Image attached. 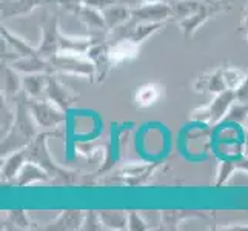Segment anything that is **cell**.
I'll list each match as a JSON object with an SVG mask.
<instances>
[{
  "label": "cell",
  "instance_id": "6da1fadb",
  "mask_svg": "<svg viewBox=\"0 0 248 231\" xmlns=\"http://www.w3.org/2000/svg\"><path fill=\"white\" fill-rule=\"evenodd\" d=\"M63 133L59 130H46L36 136L27 148H23L27 162H34L39 167L44 168L51 177V184L54 185H74L79 182L82 174L76 169H68L57 164L51 157V153L48 150V140L49 138H62Z\"/></svg>",
  "mask_w": 248,
  "mask_h": 231
},
{
  "label": "cell",
  "instance_id": "7a4b0ae2",
  "mask_svg": "<svg viewBox=\"0 0 248 231\" xmlns=\"http://www.w3.org/2000/svg\"><path fill=\"white\" fill-rule=\"evenodd\" d=\"M16 105V119L11 126V130L8 131L5 138H2V145H0V154L2 159L10 156L11 153H16L19 150L27 148L28 145L36 139V136L40 133L39 125L34 121L31 114V109L28 105V97L25 96L22 91L20 94L13 99Z\"/></svg>",
  "mask_w": 248,
  "mask_h": 231
},
{
  "label": "cell",
  "instance_id": "3957f363",
  "mask_svg": "<svg viewBox=\"0 0 248 231\" xmlns=\"http://www.w3.org/2000/svg\"><path fill=\"white\" fill-rule=\"evenodd\" d=\"M160 164L153 162V164H145V162H130L117 169L114 174L107 176V179L100 181L104 185H121V186H142L148 184L150 179L155 176Z\"/></svg>",
  "mask_w": 248,
  "mask_h": 231
},
{
  "label": "cell",
  "instance_id": "277c9868",
  "mask_svg": "<svg viewBox=\"0 0 248 231\" xmlns=\"http://www.w3.org/2000/svg\"><path fill=\"white\" fill-rule=\"evenodd\" d=\"M232 0H202L199 10L190 17H186L182 22H179V28H181L184 37L188 40L191 36H194L202 25L207 23L211 17L220 14L222 11H227L232 8Z\"/></svg>",
  "mask_w": 248,
  "mask_h": 231
},
{
  "label": "cell",
  "instance_id": "5b68a950",
  "mask_svg": "<svg viewBox=\"0 0 248 231\" xmlns=\"http://www.w3.org/2000/svg\"><path fill=\"white\" fill-rule=\"evenodd\" d=\"M53 66L54 74L65 76H79L94 80V65L87 54H68L57 53L51 59H48Z\"/></svg>",
  "mask_w": 248,
  "mask_h": 231
},
{
  "label": "cell",
  "instance_id": "8992f818",
  "mask_svg": "<svg viewBox=\"0 0 248 231\" xmlns=\"http://www.w3.org/2000/svg\"><path fill=\"white\" fill-rule=\"evenodd\" d=\"M28 105L31 109V114L37 125L44 130H57L59 126L66 122V111L59 108L46 97L40 99H30Z\"/></svg>",
  "mask_w": 248,
  "mask_h": 231
},
{
  "label": "cell",
  "instance_id": "52a82bcc",
  "mask_svg": "<svg viewBox=\"0 0 248 231\" xmlns=\"http://www.w3.org/2000/svg\"><path fill=\"white\" fill-rule=\"evenodd\" d=\"M65 11L71 13L85 25V28L88 30V36L94 37L96 40H108L109 31L107 28V23L104 20L102 11L94 10V8L85 5V3H78L68 6Z\"/></svg>",
  "mask_w": 248,
  "mask_h": 231
},
{
  "label": "cell",
  "instance_id": "ba28073f",
  "mask_svg": "<svg viewBox=\"0 0 248 231\" xmlns=\"http://www.w3.org/2000/svg\"><path fill=\"white\" fill-rule=\"evenodd\" d=\"M42 30V42L37 46V54L44 59H51L59 53V39H61V30H59V17L44 14L40 20Z\"/></svg>",
  "mask_w": 248,
  "mask_h": 231
},
{
  "label": "cell",
  "instance_id": "9c48e42d",
  "mask_svg": "<svg viewBox=\"0 0 248 231\" xmlns=\"http://www.w3.org/2000/svg\"><path fill=\"white\" fill-rule=\"evenodd\" d=\"M87 56L94 65V82L97 83L104 82L111 73V70L114 68L109 57V42L108 40L96 42L87 51Z\"/></svg>",
  "mask_w": 248,
  "mask_h": 231
},
{
  "label": "cell",
  "instance_id": "30bf717a",
  "mask_svg": "<svg viewBox=\"0 0 248 231\" xmlns=\"http://www.w3.org/2000/svg\"><path fill=\"white\" fill-rule=\"evenodd\" d=\"M45 97L49 99L53 104H56L59 108H62L63 111H68L76 102H78L79 94L74 92L71 88H68L66 85L59 79L57 74H49Z\"/></svg>",
  "mask_w": 248,
  "mask_h": 231
},
{
  "label": "cell",
  "instance_id": "8fae6325",
  "mask_svg": "<svg viewBox=\"0 0 248 231\" xmlns=\"http://www.w3.org/2000/svg\"><path fill=\"white\" fill-rule=\"evenodd\" d=\"M139 54H140V45L133 42L131 39L124 37L109 42V57L114 68L136 61Z\"/></svg>",
  "mask_w": 248,
  "mask_h": 231
},
{
  "label": "cell",
  "instance_id": "7c38bea8",
  "mask_svg": "<svg viewBox=\"0 0 248 231\" xmlns=\"http://www.w3.org/2000/svg\"><path fill=\"white\" fill-rule=\"evenodd\" d=\"M134 22H170L173 20V11L170 3H142L133 10Z\"/></svg>",
  "mask_w": 248,
  "mask_h": 231
},
{
  "label": "cell",
  "instance_id": "4fadbf2b",
  "mask_svg": "<svg viewBox=\"0 0 248 231\" xmlns=\"http://www.w3.org/2000/svg\"><path fill=\"white\" fill-rule=\"evenodd\" d=\"M236 100H237V94L234 90H225L219 94H215V99L207 105L210 113V126H215L220 122H224L227 113Z\"/></svg>",
  "mask_w": 248,
  "mask_h": 231
},
{
  "label": "cell",
  "instance_id": "5bb4252c",
  "mask_svg": "<svg viewBox=\"0 0 248 231\" xmlns=\"http://www.w3.org/2000/svg\"><path fill=\"white\" fill-rule=\"evenodd\" d=\"M165 94V87L159 82H145L139 85L134 91V107L136 108H150L155 107L157 102L164 97Z\"/></svg>",
  "mask_w": 248,
  "mask_h": 231
},
{
  "label": "cell",
  "instance_id": "9a60e30c",
  "mask_svg": "<svg viewBox=\"0 0 248 231\" xmlns=\"http://www.w3.org/2000/svg\"><path fill=\"white\" fill-rule=\"evenodd\" d=\"M193 88L196 92H201V94L202 92L219 94L222 91L228 90L225 79H224V70H222V65L219 68H216L215 71L201 74L198 79L194 80Z\"/></svg>",
  "mask_w": 248,
  "mask_h": 231
},
{
  "label": "cell",
  "instance_id": "2e32d148",
  "mask_svg": "<svg viewBox=\"0 0 248 231\" xmlns=\"http://www.w3.org/2000/svg\"><path fill=\"white\" fill-rule=\"evenodd\" d=\"M8 65H11L16 71H19L20 74H36V73H46V74H54L53 66L48 59H44L40 56H25V57H17L13 62Z\"/></svg>",
  "mask_w": 248,
  "mask_h": 231
},
{
  "label": "cell",
  "instance_id": "e0dca14e",
  "mask_svg": "<svg viewBox=\"0 0 248 231\" xmlns=\"http://www.w3.org/2000/svg\"><path fill=\"white\" fill-rule=\"evenodd\" d=\"M85 211L82 210H65L59 213V216L51 220L45 230H54V231H70V230H82L83 225Z\"/></svg>",
  "mask_w": 248,
  "mask_h": 231
},
{
  "label": "cell",
  "instance_id": "ac0fdd59",
  "mask_svg": "<svg viewBox=\"0 0 248 231\" xmlns=\"http://www.w3.org/2000/svg\"><path fill=\"white\" fill-rule=\"evenodd\" d=\"M49 74L36 73V74H22V91L30 99L45 97L48 87Z\"/></svg>",
  "mask_w": 248,
  "mask_h": 231
},
{
  "label": "cell",
  "instance_id": "d6986e66",
  "mask_svg": "<svg viewBox=\"0 0 248 231\" xmlns=\"http://www.w3.org/2000/svg\"><path fill=\"white\" fill-rule=\"evenodd\" d=\"M102 15H104V20L107 23L108 31H114L117 28L124 27L125 23H128L133 19V10L126 6V2L117 3L107 8V10L102 11Z\"/></svg>",
  "mask_w": 248,
  "mask_h": 231
},
{
  "label": "cell",
  "instance_id": "ffe728a7",
  "mask_svg": "<svg viewBox=\"0 0 248 231\" xmlns=\"http://www.w3.org/2000/svg\"><path fill=\"white\" fill-rule=\"evenodd\" d=\"M37 182H51V177L46 171L42 167H39L37 164L27 162V164L23 165V168L20 169L19 176L16 177L14 185L17 188H23V186H30Z\"/></svg>",
  "mask_w": 248,
  "mask_h": 231
},
{
  "label": "cell",
  "instance_id": "44dd1931",
  "mask_svg": "<svg viewBox=\"0 0 248 231\" xmlns=\"http://www.w3.org/2000/svg\"><path fill=\"white\" fill-rule=\"evenodd\" d=\"M96 40L91 36L87 37H73L65 36L61 32V39H59V53H68V54H87V51L96 44Z\"/></svg>",
  "mask_w": 248,
  "mask_h": 231
},
{
  "label": "cell",
  "instance_id": "7402d4cb",
  "mask_svg": "<svg viewBox=\"0 0 248 231\" xmlns=\"http://www.w3.org/2000/svg\"><path fill=\"white\" fill-rule=\"evenodd\" d=\"M48 2H53V0H13L11 3H5L2 6V17L10 19V17L27 15Z\"/></svg>",
  "mask_w": 248,
  "mask_h": 231
},
{
  "label": "cell",
  "instance_id": "603a6c76",
  "mask_svg": "<svg viewBox=\"0 0 248 231\" xmlns=\"http://www.w3.org/2000/svg\"><path fill=\"white\" fill-rule=\"evenodd\" d=\"M25 164H27V156H25L23 150L11 153L10 156L3 157L2 159V171H0V173H2V181L14 182Z\"/></svg>",
  "mask_w": 248,
  "mask_h": 231
},
{
  "label": "cell",
  "instance_id": "cb8c5ba5",
  "mask_svg": "<svg viewBox=\"0 0 248 231\" xmlns=\"http://www.w3.org/2000/svg\"><path fill=\"white\" fill-rule=\"evenodd\" d=\"M0 32H2V39L6 42V45L13 49V54L16 56V59L25 57V56H39L37 48L31 46L27 40H23L22 37L17 36V34L11 32L6 27H2Z\"/></svg>",
  "mask_w": 248,
  "mask_h": 231
},
{
  "label": "cell",
  "instance_id": "d4e9b609",
  "mask_svg": "<svg viewBox=\"0 0 248 231\" xmlns=\"http://www.w3.org/2000/svg\"><path fill=\"white\" fill-rule=\"evenodd\" d=\"M2 79V96L13 100L17 94L22 92V74L16 71L11 65H5Z\"/></svg>",
  "mask_w": 248,
  "mask_h": 231
},
{
  "label": "cell",
  "instance_id": "484cf974",
  "mask_svg": "<svg viewBox=\"0 0 248 231\" xmlns=\"http://www.w3.org/2000/svg\"><path fill=\"white\" fill-rule=\"evenodd\" d=\"M202 0H170L171 11H173V20L177 23L182 22L199 10Z\"/></svg>",
  "mask_w": 248,
  "mask_h": 231
},
{
  "label": "cell",
  "instance_id": "4316f807",
  "mask_svg": "<svg viewBox=\"0 0 248 231\" xmlns=\"http://www.w3.org/2000/svg\"><path fill=\"white\" fill-rule=\"evenodd\" d=\"M102 224L105 230H126L128 228V213L121 210H104L99 211Z\"/></svg>",
  "mask_w": 248,
  "mask_h": 231
},
{
  "label": "cell",
  "instance_id": "83f0119b",
  "mask_svg": "<svg viewBox=\"0 0 248 231\" xmlns=\"http://www.w3.org/2000/svg\"><path fill=\"white\" fill-rule=\"evenodd\" d=\"M162 228L164 230H177L181 222L185 219H191V217H202L201 213L198 211H162Z\"/></svg>",
  "mask_w": 248,
  "mask_h": 231
},
{
  "label": "cell",
  "instance_id": "f1b7e54d",
  "mask_svg": "<svg viewBox=\"0 0 248 231\" xmlns=\"http://www.w3.org/2000/svg\"><path fill=\"white\" fill-rule=\"evenodd\" d=\"M3 225H13V230H28L31 228V220L23 210H10L5 211V219H2Z\"/></svg>",
  "mask_w": 248,
  "mask_h": 231
},
{
  "label": "cell",
  "instance_id": "f546056e",
  "mask_svg": "<svg viewBox=\"0 0 248 231\" xmlns=\"http://www.w3.org/2000/svg\"><path fill=\"white\" fill-rule=\"evenodd\" d=\"M248 119V102L236 100L227 113L224 122L227 123H234V125H242Z\"/></svg>",
  "mask_w": 248,
  "mask_h": 231
},
{
  "label": "cell",
  "instance_id": "4dcf8cb0",
  "mask_svg": "<svg viewBox=\"0 0 248 231\" xmlns=\"http://www.w3.org/2000/svg\"><path fill=\"white\" fill-rule=\"evenodd\" d=\"M222 70H224V79L227 83L228 90H234L237 91L242 87V83L247 79V73H244L242 70H237V68H233L230 65H222Z\"/></svg>",
  "mask_w": 248,
  "mask_h": 231
},
{
  "label": "cell",
  "instance_id": "1f68e13d",
  "mask_svg": "<svg viewBox=\"0 0 248 231\" xmlns=\"http://www.w3.org/2000/svg\"><path fill=\"white\" fill-rule=\"evenodd\" d=\"M237 168V164H236V159H222L220 160V165H219V171H217V179H216V188H220L222 185H225L227 181L230 177H232V174L234 173Z\"/></svg>",
  "mask_w": 248,
  "mask_h": 231
},
{
  "label": "cell",
  "instance_id": "d6a6232c",
  "mask_svg": "<svg viewBox=\"0 0 248 231\" xmlns=\"http://www.w3.org/2000/svg\"><path fill=\"white\" fill-rule=\"evenodd\" d=\"M82 230H85V231H100V230H105L104 224H102V219H100V213L94 211V210L85 211Z\"/></svg>",
  "mask_w": 248,
  "mask_h": 231
},
{
  "label": "cell",
  "instance_id": "836d02e7",
  "mask_svg": "<svg viewBox=\"0 0 248 231\" xmlns=\"http://www.w3.org/2000/svg\"><path fill=\"white\" fill-rule=\"evenodd\" d=\"M241 31L245 34V37L248 40V0H247V5H245V11H244V19H242V25H241ZM237 94V100H242V102H248V73H247V79L242 83V87L236 91Z\"/></svg>",
  "mask_w": 248,
  "mask_h": 231
},
{
  "label": "cell",
  "instance_id": "e575fe53",
  "mask_svg": "<svg viewBox=\"0 0 248 231\" xmlns=\"http://www.w3.org/2000/svg\"><path fill=\"white\" fill-rule=\"evenodd\" d=\"M151 227L148 222L143 219V216L138 211H130L128 213V230L131 231H147Z\"/></svg>",
  "mask_w": 248,
  "mask_h": 231
},
{
  "label": "cell",
  "instance_id": "d590c367",
  "mask_svg": "<svg viewBox=\"0 0 248 231\" xmlns=\"http://www.w3.org/2000/svg\"><path fill=\"white\" fill-rule=\"evenodd\" d=\"M122 2H126V0H82V3L94 8V10H99V11H104L107 8L117 5V3H122Z\"/></svg>",
  "mask_w": 248,
  "mask_h": 231
},
{
  "label": "cell",
  "instance_id": "8d00e7d4",
  "mask_svg": "<svg viewBox=\"0 0 248 231\" xmlns=\"http://www.w3.org/2000/svg\"><path fill=\"white\" fill-rule=\"evenodd\" d=\"M54 3H59L61 6H63L65 10L68 6H71V5H78V3H82V0H53Z\"/></svg>",
  "mask_w": 248,
  "mask_h": 231
},
{
  "label": "cell",
  "instance_id": "74e56055",
  "mask_svg": "<svg viewBox=\"0 0 248 231\" xmlns=\"http://www.w3.org/2000/svg\"><path fill=\"white\" fill-rule=\"evenodd\" d=\"M142 3H157V2H165V3H170V0H139Z\"/></svg>",
  "mask_w": 248,
  "mask_h": 231
}]
</instances>
